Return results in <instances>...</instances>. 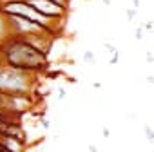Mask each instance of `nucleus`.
<instances>
[{"instance_id":"obj_9","label":"nucleus","mask_w":154,"mask_h":152,"mask_svg":"<svg viewBox=\"0 0 154 152\" xmlns=\"http://www.w3.org/2000/svg\"><path fill=\"white\" fill-rule=\"evenodd\" d=\"M40 125H42L44 130H49V129H51V121H49L47 118H40Z\"/></svg>"},{"instance_id":"obj_10","label":"nucleus","mask_w":154,"mask_h":152,"mask_svg":"<svg viewBox=\"0 0 154 152\" xmlns=\"http://www.w3.org/2000/svg\"><path fill=\"white\" fill-rule=\"evenodd\" d=\"M51 2H54V4H58V6H62V8L69 9V4H71V0H51Z\"/></svg>"},{"instance_id":"obj_17","label":"nucleus","mask_w":154,"mask_h":152,"mask_svg":"<svg viewBox=\"0 0 154 152\" xmlns=\"http://www.w3.org/2000/svg\"><path fill=\"white\" fill-rule=\"evenodd\" d=\"M8 2H18V0H0V6H2V4H8Z\"/></svg>"},{"instance_id":"obj_5","label":"nucleus","mask_w":154,"mask_h":152,"mask_svg":"<svg viewBox=\"0 0 154 152\" xmlns=\"http://www.w3.org/2000/svg\"><path fill=\"white\" fill-rule=\"evenodd\" d=\"M84 62H85V63H94V62H96L94 51H85V53H84Z\"/></svg>"},{"instance_id":"obj_12","label":"nucleus","mask_w":154,"mask_h":152,"mask_svg":"<svg viewBox=\"0 0 154 152\" xmlns=\"http://www.w3.org/2000/svg\"><path fill=\"white\" fill-rule=\"evenodd\" d=\"M65 96H67V91H65V89H60V91H58L56 100H58V102H63V100H65Z\"/></svg>"},{"instance_id":"obj_1","label":"nucleus","mask_w":154,"mask_h":152,"mask_svg":"<svg viewBox=\"0 0 154 152\" xmlns=\"http://www.w3.org/2000/svg\"><path fill=\"white\" fill-rule=\"evenodd\" d=\"M0 63H6L27 72L40 74L47 69V54L33 47L24 38H9L0 45Z\"/></svg>"},{"instance_id":"obj_8","label":"nucleus","mask_w":154,"mask_h":152,"mask_svg":"<svg viewBox=\"0 0 154 152\" xmlns=\"http://www.w3.org/2000/svg\"><path fill=\"white\" fill-rule=\"evenodd\" d=\"M136 13H138V9H134V8L127 9V11H125V15H127V20H129V22H132V20L136 18Z\"/></svg>"},{"instance_id":"obj_11","label":"nucleus","mask_w":154,"mask_h":152,"mask_svg":"<svg viewBox=\"0 0 154 152\" xmlns=\"http://www.w3.org/2000/svg\"><path fill=\"white\" fill-rule=\"evenodd\" d=\"M145 136H147V139H149V141H152V139H154V129H152L150 125L147 127V130H145Z\"/></svg>"},{"instance_id":"obj_15","label":"nucleus","mask_w":154,"mask_h":152,"mask_svg":"<svg viewBox=\"0 0 154 152\" xmlns=\"http://www.w3.org/2000/svg\"><path fill=\"white\" fill-rule=\"evenodd\" d=\"M140 6H141V0H132V8L134 9H140Z\"/></svg>"},{"instance_id":"obj_18","label":"nucleus","mask_w":154,"mask_h":152,"mask_svg":"<svg viewBox=\"0 0 154 152\" xmlns=\"http://www.w3.org/2000/svg\"><path fill=\"white\" fill-rule=\"evenodd\" d=\"M93 87H94V89H100V87H102V84H98V82H94V84H93Z\"/></svg>"},{"instance_id":"obj_3","label":"nucleus","mask_w":154,"mask_h":152,"mask_svg":"<svg viewBox=\"0 0 154 152\" xmlns=\"http://www.w3.org/2000/svg\"><path fill=\"white\" fill-rule=\"evenodd\" d=\"M26 2H27L35 11H38L40 15H44V17H47V18L65 20V17H67V13H69V9H65V8H62V6L51 2V0H26Z\"/></svg>"},{"instance_id":"obj_14","label":"nucleus","mask_w":154,"mask_h":152,"mask_svg":"<svg viewBox=\"0 0 154 152\" xmlns=\"http://www.w3.org/2000/svg\"><path fill=\"white\" fill-rule=\"evenodd\" d=\"M102 132H103V134H102V136H103V138H105V139H107V138H111V130H109V129H107V127H103V130H102Z\"/></svg>"},{"instance_id":"obj_19","label":"nucleus","mask_w":154,"mask_h":152,"mask_svg":"<svg viewBox=\"0 0 154 152\" xmlns=\"http://www.w3.org/2000/svg\"><path fill=\"white\" fill-rule=\"evenodd\" d=\"M103 4L105 6H111V0H103Z\"/></svg>"},{"instance_id":"obj_7","label":"nucleus","mask_w":154,"mask_h":152,"mask_svg":"<svg viewBox=\"0 0 154 152\" xmlns=\"http://www.w3.org/2000/svg\"><path fill=\"white\" fill-rule=\"evenodd\" d=\"M118 62H120V51L116 49V51H114V53L111 54V60H109V65H116Z\"/></svg>"},{"instance_id":"obj_13","label":"nucleus","mask_w":154,"mask_h":152,"mask_svg":"<svg viewBox=\"0 0 154 152\" xmlns=\"http://www.w3.org/2000/svg\"><path fill=\"white\" fill-rule=\"evenodd\" d=\"M105 51H107V53H109V54H112V53H114V51H116V47H114V45H112V44H105Z\"/></svg>"},{"instance_id":"obj_2","label":"nucleus","mask_w":154,"mask_h":152,"mask_svg":"<svg viewBox=\"0 0 154 152\" xmlns=\"http://www.w3.org/2000/svg\"><path fill=\"white\" fill-rule=\"evenodd\" d=\"M38 74L0 63V94H33L38 85Z\"/></svg>"},{"instance_id":"obj_16","label":"nucleus","mask_w":154,"mask_h":152,"mask_svg":"<svg viewBox=\"0 0 154 152\" xmlns=\"http://www.w3.org/2000/svg\"><path fill=\"white\" fill-rule=\"evenodd\" d=\"M87 150H89V152H100L96 145H89V148H87Z\"/></svg>"},{"instance_id":"obj_6","label":"nucleus","mask_w":154,"mask_h":152,"mask_svg":"<svg viewBox=\"0 0 154 152\" xmlns=\"http://www.w3.org/2000/svg\"><path fill=\"white\" fill-rule=\"evenodd\" d=\"M145 38V29H143V26H140L138 29H136V33H134V40L136 42H141Z\"/></svg>"},{"instance_id":"obj_4","label":"nucleus","mask_w":154,"mask_h":152,"mask_svg":"<svg viewBox=\"0 0 154 152\" xmlns=\"http://www.w3.org/2000/svg\"><path fill=\"white\" fill-rule=\"evenodd\" d=\"M6 40H9V29H8V22H6V15L0 11V45Z\"/></svg>"}]
</instances>
